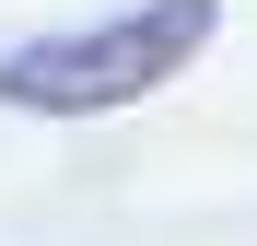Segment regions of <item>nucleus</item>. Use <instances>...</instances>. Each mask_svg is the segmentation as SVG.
<instances>
[{"instance_id":"nucleus-1","label":"nucleus","mask_w":257,"mask_h":246,"mask_svg":"<svg viewBox=\"0 0 257 246\" xmlns=\"http://www.w3.org/2000/svg\"><path fill=\"white\" fill-rule=\"evenodd\" d=\"M210 35H222V0H128L105 24L0 47V106L12 117H117V106L164 94Z\"/></svg>"}]
</instances>
